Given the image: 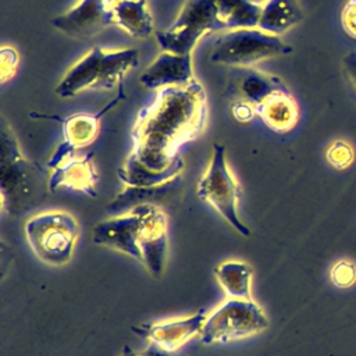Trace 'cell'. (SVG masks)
Wrapping results in <instances>:
<instances>
[{
    "label": "cell",
    "mask_w": 356,
    "mask_h": 356,
    "mask_svg": "<svg viewBox=\"0 0 356 356\" xmlns=\"http://www.w3.org/2000/svg\"><path fill=\"white\" fill-rule=\"evenodd\" d=\"M207 117V95L197 81L163 88L139 111L131 132L134 145L129 154L153 171L165 170L179 156L182 145L202 135Z\"/></svg>",
    "instance_id": "obj_1"
},
{
    "label": "cell",
    "mask_w": 356,
    "mask_h": 356,
    "mask_svg": "<svg viewBox=\"0 0 356 356\" xmlns=\"http://www.w3.org/2000/svg\"><path fill=\"white\" fill-rule=\"evenodd\" d=\"M136 49H104L95 46L72 64L56 85L57 96L74 97L85 90L111 89L138 64Z\"/></svg>",
    "instance_id": "obj_2"
},
{
    "label": "cell",
    "mask_w": 356,
    "mask_h": 356,
    "mask_svg": "<svg viewBox=\"0 0 356 356\" xmlns=\"http://www.w3.org/2000/svg\"><path fill=\"white\" fill-rule=\"evenodd\" d=\"M32 252L49 266L67 264L79 235L76 218L64 210H50L31 217L24 227Z\"/></svg>",
    "instance_id": "obj_3"
},
{
    "label": "cell",
    "mask_w": 356,
    "mask_h": 356,
    "mask_svg": "<svg viewBox=\"0 0 356 356\" xmlns=\"http://www.w3.org/2000/svg\"><path fill=\"white\" fill-rule=\"evenodd\" d=\"M292 51L280 36L259 28L229 29L218 35L210 49V60L236 68H249L263 60Z\"/></svg>",
    "instance_id": "obj_4"
},
{
    "label": "cell",
    "mask_w": 356,
    "mask_h": 356,
    "mask_svg": "<svg viewBox=\"0 0 356 356\" xmlns=\"http://www.w3.org/2000/svg\"><path fill=\"white\" fill-rule=\"evenodd\" d=\"M196 193L202 200L214 207L242 236L250 235V229L238 216V203L242 191L236 177L228 167L224 145L214 143L207 168L197 181Z\"/></svg>",
    "instance_id": "obj_5"
},
{
    "label": "cell",
    "mask_w": 356,
    "mask_h": 356,
    "mask_svg": "<svg viewBox=\"0 0 356 356\" xmlns=\"http://www.w3.org/2000/svg\"><path fill=\"white\" fill-rule=\"evenodd\" d=\"M267 327L268 318L259 303L229 298L207 314L199 335L204 345L225 343L260 334Z\"/></svg>",
    "instance_id": "obj_6"
},
{
    "label": "cell",
    "mask_w": 356,
    "mask_h": 356,
    "mask_svg": "<svg viewBox=\"0 0 356 356\" xmlns=\"http://www.w3.org/2000/svg\"><path fill=\"white\" fill-rule=\"evenodd\" d=\"M217 29L222 26L214 0H186L174 22L154 35L163 51L191 54L206 33Z\"/></svg>",
    "instance_id": "obj_7"
},
{
    "label": "cell",
    "mask_w": 356,
    "mask_h": 356,
    "mask_svg": "<svg viewBox=\"0 0 356 356\" xmlns=\"http://www.w3.org/2000/svg\"><path fill=\"white\" fill-rule=\"evenodd\" d=\"M47 167L51 170L49 178L51 192L58 188H68L96 196L99 175L92 154H79L78 149L63 140L47 161Z\"/></svg>",
    "instance_id": "obj_8"
},
{
    "label": "cell",
    "mask_w": 356,
    "mask_h": 356,
    "mask_svg": "<svg viewBox=\"0 0 356 356\" xmlns=\"http://www.w3.org/2000/svg\"><path fill=\"white\" fill-rule=\"evenodd\" d=\"M120 0H79L68 11L50 19L57 31L75 39H89L114 25V6Z\"/></svg>",
    "instance_id": "obj_9"
},
{
    "label": "cell",
    "mask_w": 356,
    "mask_h": 356,
    "mask_svg": "<svg viewBox=\"0 0 356 356\" xmlns=\"http://www.w3.org/2000/svg\"><path fill=\"white\" fill-rule=\"evenodd\" d=\"M143 225V203H138L121 216L97 222L93 228V242L125 253L142 263L139 234Z\"/></svg>",
    "instance_id": "obj_10"
},
{
    "label": "cell",
    "mask_w": 356,
    "mask_h": 356,
    "mask_svg": "<svg viewBox=\"0 0 356 356\" xmlns=\"http://www.w3.org/2000/svg\"><path fill=\"white\" fill-rule=\"evenodd\" d=\"M138 243L142 264L153 278H160L167 259L168 220L163 209L154 203H143V225Z\"/></svg>",
    "instance_id": "obj_11"
},
{
    "label": "cell",
    "mask_w": 356,
    "mask_h": 356,
    "mask_svg": "<svg viewBox=\"0 0 356 356\" xmlns=\"http://www.w3.org/2000/svg\"><path fill=\"white\" fill-rule=\"evenodd\" d=\"M206 317V312L199 310L197 313L186 317L139 324L132 327V331L139 337L149 339L152 343L174 352L185 345L191 338L200 334Z\"/></svg>",
    "instance_id": "obj_12"
},
{
    "label": "cell",
    "mask_w": 356,
    "mask_h": 356,
    "mask_svg": "<svg viewBox=\"0 0 356 356\" xmlns=\"http://www.w3.org/2000/svg\"><path fill=\"white\" fill-rule=\"evenodd\" d=\"M191 54L161 51L139 75V82L147 89L186 86L193 82Z\"/></svg>",
    "instance_id": "obj_13"
},
{
    "label": "cell",
    "mask_w": 356,
    "mask_h": 356,
    "mask_svg": "<svg viewBox=\"0 0 356 356\" xmlns=\"http://www.w3.org/2000/svg\"><path fill=\"white\" fill-rule=\"evenodd\" d=\"M185 163L178 156L170 167L161 171H153L128 154L124 164L117 170L118 178L128 188H159L171 184L184 171Z\"/></svg>",
    "instance_id": "obj_14"
},
{
    "label": "cell",
    "mask_w": 356,
    "mask_h": 356,
    "mask_svg": "<svg viewBox=\"0 0 356 356\" xmlns=\"http://www.w3.org/2000/svg\"><path fill=\"white\" fill-rule=\"evenodd\" d=\"M254 108L256 115L261 118L264 125L277 134L291 131L299 118V108L289 89L271 93Z\"/></svg>",
    "instance_id": "obj_15"
},
{
    "label": "cell",
    "mask_w": 356,
    "mask_h": 356,
    "mask_svg": "<svg viewBox=\"0 0 356 356\" xmlns=\"http://www.w3.org/2000/svg\"><path fill=\"white\" fill-rule=\"evenodd\" d=\"M288 89L278 78L261 71L249 68H238L234 78V96L236 100H245L253 106L261 103L267 96L277 90Z\"/></svg>",
    "instance_id": "obj_16"
},
{
    "label": "cell",
    "mask_w": 356,
    "mask_h": 356,
    "mask_svg": "<svg viewBox=\"0 0 356 356\" xmlns=\"http://www.w3.org/2000/svg\"><path fill=\"white\" fill-rule=\"evenodd\" d=\"M147 0H120L114 6V25L132 38L145 39L154 33Z\"/></svg>",
    "instance_id": "obj_17"
},
{
    "label": "cell",
    "mask_w": 356,
    "mask_h": 356,
    "mask_svg": "<svg viewBox=\"0 0 356 356\" xmlns=\"http://www.w3.org/2000/svg\"><path fill=\"white\" fill-rule=\"evenodd\" d=\"M302 18L303 14L296 0H266L263 3L257 28L280 36L298 25Z\"/></svg>",
    "instance_id": "obj_18"
},
{
    "label": "cell",
    "mask_w": 356,
    "mask_h": 356,
    "mask_svg": "<svg viewBox=\"0 0 356 356\" xmlns=\"http://www.w3.org/2000/svg\"><path fill=\"white\" fill-rule=\"evenodd\" d=\"M214 275L228 295L234 299L252 298V267L241 260H227L214 268Z\"/></svg>",
    "instance_id": "obj_19"
},
{
    "label": "cell",
    "mask_w": 356,
    "mask_h": 356,
    "mask_svg": "<svg viewBox=\"0 0 356 356\" xmlns=\"http://www.w3.org/2000/svg\"><path fill=\"white\" fill-rule=\"evenodd\" d=\"M220 24L227 29L257 28L263 4L257 0H214Z\"/></svg>",
    "instance_id": "obj_20"
},
{
    "label": "cell",
    "mask_w": 356,
    "mask_h": 356,
    "mask_svg": "<svg viewBox=\"0 0 356 356\" xmlns=\"http://www.w3.org/2000/svg\"><path fill=\"white\" fill-rule=\"evenodd\" d=\"M100 114H88V113H76L63 120V134L64 140L74 146L75 149H81L88 146L95 140L99 134Z\"/></svg>",
    "instance_id": "obj_21"
},
{
    "label": "cell",
    "mask_w": 356,
    "mask_h": 356,
    "mask_svg": "<svg viewBox=\"0 0 356 356\" xmlns=\"http://www.w3.org/2000/svg\"><path fill=\"white\" fill-rule=\"evenodd\" d=\"M353 159H355L353 147L345 140L332 142L327 150L328 163L338 170H343V168L349 167L352 164Z\"/></svg>",
    "instance_id": "obj_22"
},
{
    "label": "cell",
    "mask_w": 356,
    "mask_h": 356,
    "mask_svg": "<svg viewBox=\"0 0 356 356\" xmlns=\"http://www.w3.org/2000/svg\"><path fill=\"white\" fill-rule=\"evenodd\" d=\"M332 284L338 288H349L356 281V264L350 260H339L330 271Z\"/></svg>",
    "instance_id": "obj_23"
},
{
    "label": "cell",
    "mask_w": 356,
    "mask_h": 356,
    "mask_svg": "<svg viewBox=\"0 0 356 356\" xmlns=\"http://www.w3.org/2000/svg\"><path fill=\"white\" fill-rule=\"evenodd\" d=\"M19 64V53L15 47L10 44H3L0 47V82L4 83L11 79Z\"/></svg>",
    "instance_id": "obj_24"
},
{
    "label": "cell",
    "mask_w": 356,
    "mask_h": 356,
    "mask_svg": "<svg viewBox=\"0 0 356 356\" xmlns=\"http://www.w3.org/2000/svg\"><path fill=\"white\" fill-rule=\"evenodd\" d=\"M341 21L345 32L349 36L356 38V0H348L343 6Z\"/></svg>",
    "instance_id": "obj_25"
},
{
    "label": "cell",
    "mask_w": 356,
    "mask_h": 356,
    "mask_svg": "<svg viewBox=\"0 0 356 356\" xmlns=\"http://www.w3.org/2000/svg\"><path fill=\"white\" fill-rule=\"evenodd\" d=\"M232 115L239 122H249L254 118L256 108L245 100H235L232 104Z\"/></svg>",
    "instance_id": "obj_26"
},
{
    "label": "cell",
    "mask_w": 356,
    "mask_h": 356,
    "mask_svg": "<svg viewBox=\"0 0 356 356\" xmlns=\"http://www.w3.org/2000/svg\"><path fill=\"white\" fill-rule=\"evenodd\" d=\"M343 67L350 82L356 86V51H350L345 56Z\"/></svg>",
    "instance_id": "obj_27"
},
{
    "label": "cell",
    "mask_w": 356,
    "mask_h": 356,
    "mask_svg": "<svg viewBox=\"0 0 356 356\" xmlns=\"http://www.w3.org/2000/svg\"><path fill=\"white\" fill-rule=\"evenodd\" d=\"M140 356H175L172 352L156 345V343H149L146 349L140 353Z\"/></svg>",
    "instance_id": "obj_28"
},
{
    "label": "cell",
    "mask_w": 356,
    "mask_h": 356,
    "mask_svg": "<svg viewBox=\"0 0 356 356\" xmlns=\"http://www.w3.org/2000/svg\"><path fill=\"white\" fill-rule=\"evenodd\" d=\"M121 356H140V355H138V353L134 352L128 345H125V346L122 348V350H121Z\"/></svg>",
    "instance_id": "obj_29"
},
{
    "label": "cell",
    "mask_w": 356,
    "mask_h": 356,
    "mask_svg": "<svg viewBox=\"0 0 356 356\" xmlns=\"http://www.w3.org/2000/svg\"><path fill=\"white\" fill-rule=\"evenodd\" d=\"M257 1H259V0H257Z\"/></svg>",
    "instance_id": "obj_30"
}]
</instances>
